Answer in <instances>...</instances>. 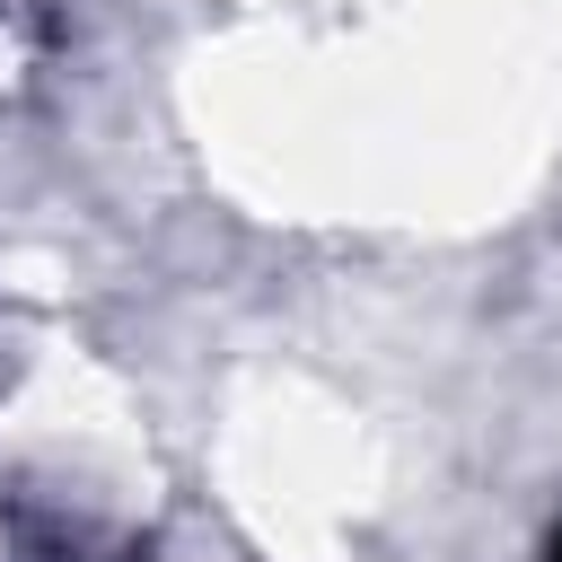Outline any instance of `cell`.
Returning a JSON list of instances; mask_svg holds the SVG:
<instances>
[{
	"label": "cell",
	"mask_w": 562,
	"mask_h": 562,
	"mask_svg": "<svg viewBox=\"0 0 562 562\" xmlns=\"http://www.w3.org/2000/svg\"><path fill=\"white\" fill-rule=\"evenodd\" d=\"M544 562H562V527H553V536H544Z\"/></svg>",
	"instance_id": "obj_1"
}]
</instances>
